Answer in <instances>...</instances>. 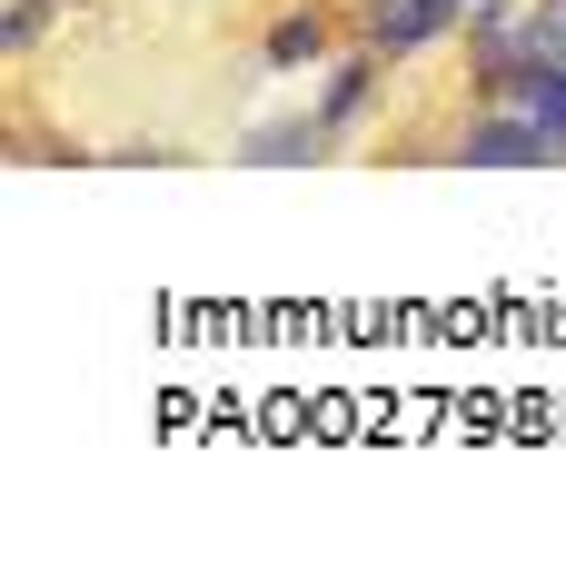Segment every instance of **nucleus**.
I'll return each instance as SVG.
<instances>
[{
	"mask_svg": "<svg viewBox=\"0 0 566 566\" xmlns=\"http://www.w3.org/2000/svg\"><path fill=\"white\" fill-rule=\"evenodd\" d=\"M318 50H328V20H318V10H289V20L269 30V70H308Z\"/></svg>",
	"mask_w": 566,
	"mask_h": 566,
	"instance_id": "nucleus-3",
	"label": "nucleus"
},
{
	"mask_svg": "<svg viewBox=\"0 0 566 566\" xmlns=\"http://www.w3.org/2000/svg\"><path fill=\"white\" fill-rule=\"evenodd\" d=\"M468 20V0H378L368 10V40L388 50V60H408V50H428L438 30H458Z\"/></svg>",
	"mask_w": 566,
	"mask_h": 566,
	"instance_id": "nucleus-1",
	"label": "nucleus"
},
{
	"mask_svg": "<svg viewBox=\"0 0 566 566\" xmlns=\"http://www.w3.org/2000/svg\"><path fill=\"white\" fill-rule=\"evenodd\" d=\"M368 90H378V60H348V70L328 80V99H318V129H348V119L368 109Z\"/></svg>",
	"mask_w": 566,
	"mask_h": 566,
	"instance_id": "nucleus-4",
	"label": "nucleus"
},
{
	"mask_svg": "<svg viewBox=\"0 0 566 566\" xmlns=\"http://www.w3.org/2000/svg\"><path fill=\"white\" fill-rule=\"evenodd\" d=\"M557 139H547V119L537 109H507V119H488V129H468V149L458 159H478V169H517V159H547Z\"/></svg>",
	"mask_w": 566,
	"mask_h": 566,
	"instance_id": "nucleus-2",
	"label": "nucleus"
},
{
	"mask_svg": "<svg viewBox=\"0 0 566 566\" xmlns=\"http://www.w3.org/2000/svg\"><path fill=\"white\" fill-rule=\"evenodd\" d=\"M40 30H50V0H10V20H0V40H10V50H30Z\"/></svg>",
	"mask_w": 566,
	"mask_h": 566,
	"instance_id": "nucleus-5",
	"label": "nucleus"
}]
</instances>
